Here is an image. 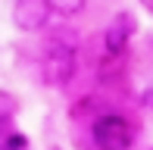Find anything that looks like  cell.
<instances>
[{
    "label": "cell",
    "instance_id": "6da1fadb",
    "mask_svg": "<svg viewBox=\"0 0 153 150\" xmlns=\"http://www.w3.org/2000/svg\"><path fill=\"white\" fill-rule=\"evenodd\" d=\"M75 69H78V56H75V47H69L66 41H50L41 53V75H44V85L50 88H66L72 81Z\"/></svg>",
    "mask_w": 153,
    "mask_h": 150
},
{
    "label": "cell",
    "instance_id": "7a4b0ae2",
    "mask_svg": "<svg viewBox=\"0 0 153 150\" xmlns=\"http://www.w3.org/2000/svg\"><path fill=\"white\" fill-rule=\"evenodd\" d=\"M94 134V144L100 150H128L131 141H134V128L125 116H116V113H106L94 122L91 128Z\"/></svg>",
    "mask_w": 153,
    "mask_h": 150
},
{
    "label": "cell",
    "instance_id": "3957f363",
    "mask_svg": "<svg viewBox=\"0 0 153 150\" xmlns=\"http://www.w3.org/2000/svg\"><path fill=\"white\" fill-rule=\"evenodd\" d=\"M53 10L47 0H16L13 3V25L19 31H41L50 22Z\"/></svg>",
    "mask_w": 153,
    "mask_h": 150
},
{
    "label": "cell",
    "instance_id": "277c9868",
    "mask_svg": "<svg viewBox=\"0 0 153 150\" xmlns=\"http://www.w3.org/2000/svg\"><path fill=\"white\" fill-rule=\"evenodd\" d=\"M134 28H137V25H134V16H128V13H119V16L106 25V31H103V47H106L109 56H119L125 47H128Z\"/></svg>",
    "mask_w": 153,
    "mask_h": 150
},
{
    "label": "cell",
    "instance_id": "5b68a950",
    "mask_svg": "<svg viewBox=\"0 0 153 150\" xmlns=\"http://www.w3.org/2000/svg\"><path fill=\"white\" fill-rule=\"evenodd\" d=\"M47 3H50V10L56 13V16L72 19V16H78V13L88 6V0H47Z\"/></svg>",
    "mask_w": 153,
    "mask_h": 150
},
{
    "label": "cell",
    "instance_id": "8992f818",
    "mask_svg": "<svg viewBox=\"0 0 153 150\" xmlns=\"http://www.w3.org/2000/svg\"><path fill=\"white\" fill-rule=\"evenodd\" d=\"M16 110H19L16 97H13V94H6V91H0V122H10L13 116H16Z\"/></svg>",
    "mask_w": 153,
    "mask_h": 150
},
{
    "label": "cell",
    "instance_id": "52a82bcc",
    "mask_svg": "<svg viewBox=\"0 0 153 150\" xmlns=\"http://www.w3.org/2000/svg\"><path fill=\"white\" fill-rule=\"evenodd\" d=\"M141 100H144V106H150V110H153V85H150V88H144Z\"/></svg>",
    "mask_w": 153,
    "mask_h": 150
},
{
    "label": "cell",
    "instance_id": "ba28073f",
    "mask_svg": "<svg viewBox=\"0 0 153 150\" xmlns=\"http://www.w3.org/2000/svg\"><path fill=\"white\" fill-rule=\"evenodd\" d=\"M13 144H16V138H13V141H6V144H0V150H13Z\"/></svg>",
    "mask_w": 153,
    "mask_h": 150
},
{
    "label": "cell",
    "instance_id": "9c48e42d",
    "mask_svg": "<svg viewBox=\"0 0 153 150\" xmlns=\"http://www.w3.org/2000/svg\"><path fill=\"white\" fill-rule=\"evenodd\" d=\"M50 150H62V147H50Z\"/></svg>",
    "mask_w": 153,
    "mask_h": 150
}]
</instances>
